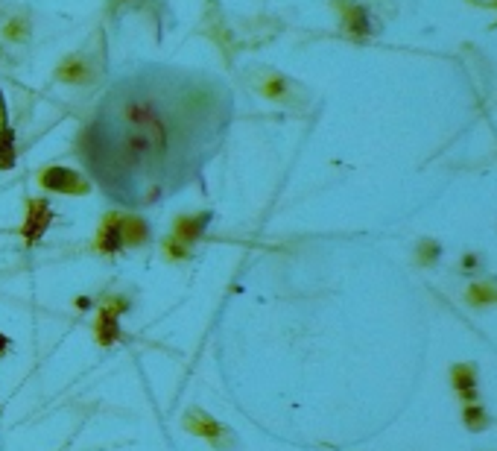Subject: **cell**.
<instances>
[{"label":"cell","mask_w":497,"mask_h":451,"mask_svg":"<svg viewBox=\"0 0 497 451\" xmlns=\"http://www.w3.org/2000/svg\"><path fill=\"white\" fill-rule=\"evenodd\" d=\"M237 100L220 73L141 62L117 73L79 132V159L114 203L149 205L220 150Z\"/></svg>","instance_id":"cell-1"},{"label":"cell","mask_w":497,"mask_h":451,"mask_svg":"<svg viewBox=\"0 0 497 451\" xmlns=\"http://www.w3.org/2000/svg\"><path fill=\"white\" fill-rule=\"evenodd\" d=\"M182 425H185V431H190V434L208 440V443L216 445V448H228V445H231V434H228V431H226L220 422H214V419L205 414V410H199V407L185 410Z\"/></svg>","instance_id":"cell-2"},{"label":"cell","mask_w":497,"mask_h":451,"mask_svg":"<svg viewBox=\"0 0 497 451\" xmlns=\"http://www.w3.org/2000/svg\"><path fill=\"white\" fill-rule=\"evenodd\" d=\"M450 384L460 402L471 404L480 396V375H477V363H453L450 366Z\"/></svg>","instance_id":"cell-3"},{"label":"cell","mask_w":497,"mask_h":451,"mask_svg":"<svg viewBox=\"0 0 497 451\" xmlns=\"http://www.w3.org/2000/svg\"><path fill=\"white\" fill-rule=\"evenodd\" d=\"M462 425L471 431V434H480V431L489 428V414H486V407L480 402H471L462 407Z\"/></svg>","instance_id":"cell-4"},{"label":"cell","mask_w":497,"mask_h":451,"mask_svg":"<svg viewBox=\"0 0 497 451\" xmlns=\"http://www.w3.org/2000/svg\"><path fill=\"white\" fill-rule=\"evenodd\" d=\"M465 302L471 308H491V305H497V287L494 284H471L465 293Z\"/></svg>","instance_id":"cell-5"},{"label":"cell","mask_w":497,"mask_h":451,"mask_svg":"<svg viewBox=\"0 0 497 451\" xmlns=\"http://www.w3.org/2000/svg\"><path fill=\"white\" fill-rule=\"evenodd\" d=\"M117 337H121V328H117L114 313L103 311V313H99V320H97V340H99V346H111Z\"/></svg>","instance_id":"cell-6"},{"label":"cell","mask_w":497,"mask_h":451,"mask_svg":"<svg viewBox=\"0 0 497 451\" xmlns=\"http://www.w3.org/2000/svg\"><path fill=\"white\" fill-rule=\"evenodd\" d=\"M9 138H12V132H9V109H6L4 91H0V162H4V155L9 150Z\"/></svg>","instance_id":"cell-7"},{"label":"cell","mask_w":497,"mask_h":451,"mask_svg":"<svg viewBox=\"0 0 497 451\" xmlns=\"http://www.w3.org/2000/svg\"><path fill=\"white\" fill-rule=\"evenodd\" d=\"M433 258H439V246H433V243H424L422 246V261H433Z\"/></svg>","instance_id":"cell-8"},{"label":"cell","mask_w":497,"mask_h":451,"mask_svg":"<svg viewBox=\"0 0 497 451\" xmlns=\"http://www.w3.org/2000/svg\"><path fill=\"white\" fill-rule=\"evenodd\" d=\"M9 349H12V340H9L6 335H0V358H6Z\"/></svg>","instance_id":"cell-9"}]
</instances>
